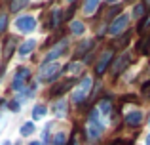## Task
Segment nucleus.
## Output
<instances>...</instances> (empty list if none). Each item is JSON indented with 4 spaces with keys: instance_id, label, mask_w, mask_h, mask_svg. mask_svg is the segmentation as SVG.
Wrapping results in <instances>:
<instances>
[{
    "instance_id": "obj_1",
    "label": "nucleus",
    "mask_w": 150,
    "mask_h": 145,
    "mask_svg": "<svg viewBox=\"0 0 150 145\" xmlns=\"http://www.w3.org/2000/svg\"><path fill=\"white\" fill-rule=\"evenodd\" d=\"M91 84H93V80L89 76L82 78V82L74 88V92H72V101L74 103H82V101L88 99V94H89V90H91Z\"/></svg>"
},
{
    "instance_id": "obj_2",
    "label": "nucleus",
    "mask_w": 150,
    "mask_h": 145,
    "mask_svg": "<svg viewBox=\"0 0 150 145\" xmlns=\"http://www.w3.org/2000/svg\"><path fill=\"white\" fill-rule=\"evenodd\" d=\"M59 65L57 63H44L40 69V73H38V76H40V80H53L55 76L59 74Z\"/></svg>"
},
{
    "instance_id": "obj_3",
    "label": "nucleus",
    "mask_w": 150,
    "mask_h": 145,
    "mask_svg": "<svg viewBox=\"0 0 150 145\" xmlns=\"http://www.w3.org/2000/svg\"><path fill=\"white\" fill-rule=\"evenodd\" d=\"M15 27H17L19 33H33L34 27H36V21H34V17H30V15H25V17H19L17 21H15Z\"/></svg>"
},
{
    "instance_id": "obj_4",
    "label": "nucleus",
    "mask_w": 150,
    "mask_h": 145,
    "mask_svg": "<svg viewBox=\"0 0 150 145\" xmlns=\"http://www.w3.org/2000/svg\"><path fill=\"white\" fill-rule=\"evenodd\" d=\"M131 61H133V57L129 56V54H122V56H118L116 63L112 65V73L114 74H122L125 69L129 67V63H131Z\"/></svg>"
},
{
    "instance_id": "obj_5",
    "label": "nucleus",
    "mask_w": 150,
    "mask_h": 145,
    "mask_svg": "<svg viewBox=\"0 0 150 145\" xmlns=\"http://www.w3.org/2000/svg\"><path fill=\"white\" fill-rule=\"evenodd\" d=\"M127 23H129V17H127V15H120V17H116V19L112 21L108 33H110V34H120L122 31L127 27Z\"/></svg>"
},
{
    "instance_id": "obj_6",
    "label": "nucleus",
    "mask_w": 150,
    "mask_h": 145,
    "mask_svg": "<svg viewBox=\"0 0 150 145\" xmlns=\"http://www.w3.org/2000/svg\"><path fill=\"white\" fill-rule=\"evenodd\" d=\"M29 76H30V71H29V69H23V67L19 69V71L15 73V76H13V90H21L23 84L29 80Z\"/></svg>"
},
{
    "instance_id": "obj_7",
    "label": "nucleus",
    "mask_w": 150,
    "mask_h": 145,
    "mask_svg": "<svg viewBox=\"0 0 150 145\" xmlns=\"http://www.w3.org/2000/svg\"><path fill=\"white\" fill-rule=\"evenodd\" d=\"M110 59H112V52H105V54H103L99 63L95 65V74H103V73H105L106 67H108V63H110Z\"/></svg>"
},
{
    "instance_id": "obj_8",
    "label": "nucleus",
    "mask_w": 150,
    "mask_h": 145,
    "mask_svg": "<svg viewBox=\"0 0 150 145\" xmlns=\"http://www.w3.org/2000/svg\"><path fill=\"white\" fill-rule=\"evenodd\" d=\"M65 50H67V42H65V40H61V42H59V44H57V46H55V48L48 54V56H46V63H51L53 59H57V57L61 56V54L65 52Z\"/></svg>"
},
{
    "instance_id": "obj_9",
    "label": "nucleus",
    "mask_w": 150,
    "mask_h": 145,
    "mask_svg": "<svg viewBox=\"0 0 150 145\" xmlns=\"http://www.w3.org/2000/svg\"><path fill=\"white\" fill-rule=\"evenodd\" d=\"M91 48H93V40H82L80 44L76 46V50H74V57H76V59L82 57L84 54H88Z\"/></svg>"
},
{
    "instance_id": "obj_10",
    "label": "nucleus",
    "mask_w": 150,
    "mask_h": 145,
    "mask_svg": "<svg viewBox=\"0 0 150 145\" xmlns=\"http://www.w3.org/2000/svg\"><path fill=\"white\" fill-rule=\"evenodd\" d=\"M141 122H143V113L141 111L127 113V116H125V124H127V126H139Z\"/></svg>"
},
{
    "instance_id": "obj_11",
    "label": "nucleus",
    "mask_w": 150,
    "mask_h": 145,
    "mask_svg": "<svg viewBox=\"0 0 150 145\" xmlns=\"http://www.w3.org/2000/svg\"><path fill=\"white\" fill-rule=\"evenodd\" d=\"M101 132H103V126L99 122H89V126H88V130H86V134H88V138L89 139H97L101 136Z\"/></svg>"
},
{
    "instance_id": "obj_12",
    "label": "nucleus",
    "mask_w": 150,
    "mask_h": 145,
    "mask_svg": "<svg viewBox=\"0 0 150 145\" xmlns=\"http://www.w3.org/2000/svg\"><path fill=\"white\" fill-rule=\"evenodd\" d=\"M34 48H36V40H33V38H30V40L23 42V44L19 46V54H21V56H27V54H30Z\"/></svg>"
},
{
    "instance_id": "obj_13",
    "label": "nucleus",
    "mask_w": 150,
    "mask_h": 145,
    "mask_svg": "<svg viewBox=\"0 0 150 145\" xmlns=\"http://www.w3.org/2000/svg\"><path fill=\"white\" fill-rule=\"evenodd\" d=\"M13 50H15V38H8L6 44H4V59H10Z\"/></svg>"
},
{
    "instance_id": "obj_14",
    "label": "nucleus",
    "mask_w": 150,
    "mask_h": 145,
    "mask_svg": "<svg viewBox=\"0 0 150 145\" xmlns=\"http://www.w3.org/2000/svg\"><path fill=\"white\" fill-rule=\"evenodd\" d=\"M70 84H72L70 80H65V82H61V84H57L53 90H51V96H61L63 92H67V90L70 88Z\"/></svg>"
},
{
    "instance_id": "obj_15",
    "label": "nucleus",
    "mask_w": 150,
    "mask_h": 145,
    "mask_svg": "<svg viewBox=\"0 0 150 145\" xmlns=\"http://www.w3.org/2000/svg\"><path fill=\"white\" fill-rule=\"evenodd\" d=\"M97 8H99V2H97V0H89V2L84 4V14L86 15H93Z\"/></svg>"
},
{
    "instance_id": "obj_16",
    "label": "nucleus",
    "mask_w": 150,
    "mask_h": 145,
    "mask_svg": "<svg viewBox=\"0 0 150 145\" xmlns=\"http://www.w3.org/2000/svg\"><path fill=\"white\" fill-rule=\"evenodd\" d=\"M99 111H101L103 116L110 115V111H112V103H110V99H103L101 101V103H99Z\"/></svg>"
},
{
    "instance_id": "obj_17",
    "label": "nucleus",
    "mask_w": 150,
    "mask_h": 145,
    "mask_svg": "<svg viewBox=\"0 0 150 145\" xmlns=\"http://www.w3.org/2000/svg\"><path fill=\"white\" fill-rule=\"evenodd\" d=\"M53 111H55L57 116H67V101H57L55 107H53Z\"/></svg>"
},
{
    "instance_id": "obj_18",
    "label": "nucleus",
    "mask_w": 150,
    "mask_h": 145,
    "mask_svg": "<svg viewBox=\"0 0 150 145\" xmlns=\"http://www.w3.org/2000/svg\"><path fill=\"white\" fill-rule=\"evenodd\" d=\"M67 73H69V74H80L82 73V63H78V61L69 63V65H67Z\"/></svg>"
},
{
    "instance_id": "obj_19",
    "label": "nucleus",
    "mask_w": 150,
    "mask_h": 145,
    "mask_svg": "<svg viewBox=\"0 0 150 145\" xmlns=\"http://www.w3.org/2000/svg\"><path fill=\"white\" fill-rule=\"evenodd\" d=\"M61 17H63V14H61V10H53L51 11V21H50V25H53V27H57L59 23H61Z\"/></svg>"
},
{
    "instance_id": "obj_20",
    "label": "nucleus",
    "mask_w": 150,
    "mask_h": 145,
    "mask_svg": "<svg viewBox=\"0 0 150 145\" xmlns=\"http://www.w3.org/2000/svg\"><path fill=\"white\" fill-rule=\"evenodd\" d=\"M70 31H72L74 34H82L84 33V23L82 21H72L70 23Z\"/></svg>"
},
{
    "instance_id": "obj_21",
    "label": "nucleus",
    "mask_w": 150,
    "mask_h": 145,
    "mask_svg": "<svg viewBox=\"0 0 150 145\" xmlns=\"http://www.w3.org/2000/svg\"><path fill=\"white\" fill-rule=\"evenodd\" d=\"M44 115H46V107H44V105H36V107H34V111H33L34 120H40Z\"/></svg>"
},
{
    "instance_id": "obj_22",
    "label": "nucleus",
    "mask_w": 150,
    "mask_h": 145,
    "mask_svg": "<svg viewBox=\"0 0 150 145\" xmlns=\"http://www.w3.org/2000/svg\"><path fill=\"white\" fill-rule=\"evenodd\" d=\"M129 38H131V33L127 31V33H125L124 36L120 38V42H116L114 46H116V48H124V46H127V44H129Z\"/></svg>"
},
{
    "instance_id": "obj_23",
    "label": "nucleus",
    "mask_w": 150,
    "mask_h": 145,
    "mask_svg": "<svg viewBox=\"0 0 150 145\" xmlns=\"http://www.w3.org/2000/svg\"><path fill=\"white\" fill-rule=\"evenodd\" d=\"M34 132V124L33 122H27V124H23L21 126V134L23 136H30Z\"/></svg>"
},
{
    "instance_id": "obj_24",
    "label": "nucleus",
    "mask_w": 150,
    "mask_h": 145,
    "mask_svg": "<svg viewBox=\"0 0 150 145\" xmlns=\"http://www.w3.org/2000/svg\"><path fill=\"white\" fill-rule=\"evenodd\" d=\"M65 141H67V136L63 132H57V136L53 138V145H65Z\"/></svg>"
},
{
    "instance_id": "obj_25",
    "label": "nucleus",
    "mask_w": 150,
    "mask_h": 145,
    "mask_svg": "<svg viewBox=\"0 0 150 145\" xmlns=\"http://www.w3.org/2000/svg\"><path fill=\"white\" fill-rule=\"evenodd\" d=\"M6 27H8V15L6 14H0V34L6 31Z\"/></svg>"
},
{
    "instance_id": "obj_26",
    "label": "nucleus",
    "mask_w": 150,
    "mask_h": 145,
    "mask_svg": "<svg viewBox=\"0 0 150 145\" xmlns=\"http://www.w3.org/2000/svg\"><path fill=\"white\" fill-rule=\"evenodd\" d=\"M146 29H150V15H148L146 19H143V21H141V25H139V33H144Z\"/></svg>"
},
{
    "instance_id": "obj_27",
    "label": "nucleus",
    "mask_w": 150,
    "mask_h": 145,
    "mask_svg": "<svg viewBox=\"0 0 150 145\" xmlns=\"http://www.w3.org/2000/svg\"><path fill=\"white\" fill-rule=\"evenodd\" d=\"M25 6H27V2H11V4H10L11 11H17L19 8H25Z\"/></svg>"
},
{
    "instance_id": "obj_28",
    "label": "nucleus",
    "mask_w": 150,
    "mask_h": 145,
    "mask_svg": "<svg viewBox=\"0 0 150 145\" xmlns=\"http://www.w3.org/2000/svg\"><path fill=\"white\" fill-rule=\"evenodd\" d=\"M143 14H144V6L139 4V6L135 8V11H133V17H139V15H143Z\"/></svg>"
},
{
    "instance_id": "obj_29",
    "label": "nucleus",
    "mask_w": 150,
    "mask_h": 145,
    "mask_svg": "<svg viewBox=\"0 0 150 145\" xmlns=\"http://www.w3.org/2000/svg\"><path fill=\"white\" fill-rule=\"evenodd\" d=\"M143 97H146V99H150V82H146V84L143 86Z\"/></svg>"
},
{
    "instance_id": "obj_30",
    "label": "nucleus",
    "mask_w": 150,
    "mask_h": 145,
    "mask_svg": "<svg viewBox=\"0 0 150 145\" xmlns=\"http://www.w3.org/2000/svg\"><path fill=\"white\" fill-rule=\"evenodd\" d=\"M10 109H11V111H19V103H17V101H10Z\"/></svg>"
},
{
    "instance_id": "obj_31",
    "label": "nucleus",
    "mask_w": 150,
    "mask_h": 145,
    "mask_svg": "<svg viewBox=\"0 0 150 145\" xmlns=\"http://www.w3.org/2000/svg\"><path fill=\"white\" fill-rule=\"evenodd\" d=\"M108 145H129V141H112V143H108Z\"/></svg>"
},
{
    "instance_id": "obj_32",
    "label": "nucleus",
    "mask_w": 150,
    "mask_h": 145,
    "mask_svg": "<svg viewBox=\"0 0 150 145\" xmlns=\"http://www.w3.org/2000/svg\"><path fill=\"white\" fill-rule=\"evenodd\" d=\"M118 11H120V10H118V8H112V10H110V14H108V15H110V17H112V15H116Z\"/></svg>"
},
{
    "instance_id": "obj_33",
    "label": "nucleus",
    "mask_w": 150,
    "mask_h": 145,
    "mask_svg": "<svg viewBox=\"0 0 150 145\" xmlns=\"http://www.w3.org/2000/svg\"><path fill=\"white\" fill-rule=\"evenodd\" d=\"M30 145H42V143H38V141H33V143H30Z\"/></svg>"
},
{
    "instance_id": "obj_34",
    "label": "nucleus",
    "mask_w": 150,
    "mask_h": 145,
    "mask_svg": "<svg viewBox=\"0 0 150 145\" xmlns=\"http://www.w3.org/2000/svg\"><path fill=\"white\" fill-rule=\"evenodd\" d=\"M146 145H150V136H148V139H146Z\"/></svg>"
}]
</instances>
